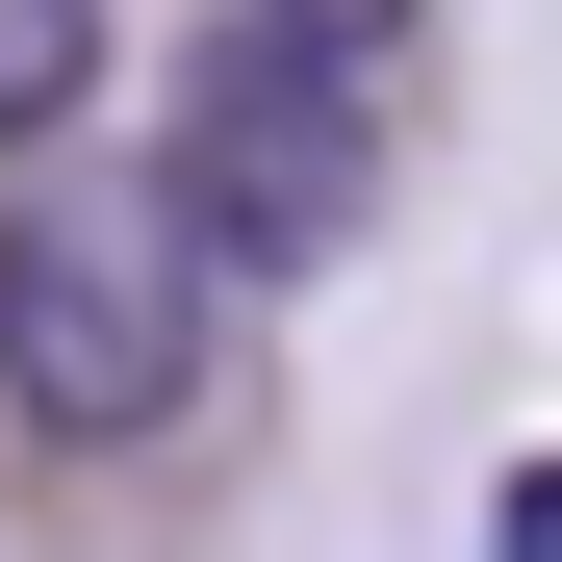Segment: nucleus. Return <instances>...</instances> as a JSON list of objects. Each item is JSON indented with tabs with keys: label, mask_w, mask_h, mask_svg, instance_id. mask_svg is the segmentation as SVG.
Instances as JSON below:
<instances>
[{
	"label": "nucleus",
	"mask_w": 562,
	"mask_h": 562,
	"mask_svg": "<svg viewBox=\"0 0 562 562\" xmlns=\"http://www.w3.org/2000/svg\"><path fill=\"white\" fill-rule=\"evenodd\" d=\"M205 307H231V256H205V205L154 154L128 179H77V154L0 179V409L52 460H128V435L205 409Z\"/></svg>",
	"instance_id": "f257e3e1"
},
{
	"label": "nucleus",
	"mask_w": 562,
	"mask_h": 562,
	"mask_svg": "<svg viewBox=\"0 0 562 562\" xmlns=\"http://www.w3.org/2000/svg\"><path fill=\"white\" fill-rule=\"evenodd\" d=\"M154 179L205 205V256H231V281H333V256H358V205H384V77L281 52L256 0H231V26L179 52V128H154Z\"/></svg>",
	"instance_id": "f03ea898"
},
{
	"label": "nucleus",
	"mask_w": 562,
	"mask_h": 562,
	"mask_svg": "<svg viewBox=\"0 0 562 562\" xmlns=\"http://www.w3.org/2000/svg\"><path fill=\"white\" fill-rule=\"evenodd\" d=\"M486 562H562V460H512V512H486Z\"/></svg>",
	"instance_id": "39448f33"
},
{
	"label": "nucleus",
	"mask_w": 562,
	"mask_h": 562,
	"mask_svg": "<svg viewBox=\"0 0 562 562\" xmlns=\"http://www.w3.org/2000/svg\"><path fill=\"white\" fill-rule=\"evenodd\" d=\"M256 26H281V52H333V77H384V52H409V0H256Z\"/></svg>",
	"instance_id": "20e7f679"
},
{
	"label": "nucleus",
	"mask_w": 562,
	"mask_h": 562,
	"mask_svg": "<svg viewBox=\"0 0 562 562\" xmlns=\"http://www.w3.org/2000/svg\"><path fill=\"white\" fill-rule=\"evenodd\" d=\"M77 103H103V0H0V179H26Z\"/></svg>",
	"instance_id": "7ed1b4c3"
}]
</instances>
